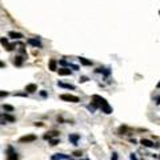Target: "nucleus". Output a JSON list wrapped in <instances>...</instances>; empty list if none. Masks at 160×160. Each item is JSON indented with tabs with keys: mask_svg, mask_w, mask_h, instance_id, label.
Returning <instances> with one entry per match:
<instances>
[{
	"mask_svg": "<svg viewBox=\"0 0 160 160\" xmlns=\"http://www.w3.org/2000/svg\"><path fill=\"white\" fill-rule=\"evenodd\" d=\"M57 85L61 88H67V89H75V85H72V84H67V83H63V81H59L57 83Z\"/></svg>",
	"mask_w": 160,
	"mask_h": 160,
	"instance_id": "9b49d317",
	"label": "nucleus"
},
{
	"mask_svg": "<svg viewBox=\"0 0 160 160\" xmlns=\"http://www.w3.org/2000/svg\"><path fill=\"white\" fill-rule=\"evenodd\" d=\"M60 64H61V65H69L65 60H60Z\"/></svg>",
	"mask_w": 160,
	"mask_h": 160,
	"instance_id": "5701e85b",
	"label": "nucleus"
},
{
	"mask_svg": "<svg viewBox=\"0 0 160 160\" xmlns=\"http://www.w3.org/2000/svg\"><path fill=\"white\" fill-rule=\"evenodd\" d=\"M156 104H160V97H158V99H156Z\"/></svg>",
	"mask_w": 160,
	"mask_h": 160,
	"instance_id": "c756f323",
	"label": "nucleus"
},
{
	"mask_svg": "<svg viewBox=\"0 0 160 160\" xmlns=\"http://www.w3.org/2000/svg\"><path fill=\"white\" fill-rule=\"evenodd\" d=\"M52 136H59V132H57V131H49V132H47L43 138H44L45 140H49Z\"/></svg>",
	"mask_w": 160,
	"mask_h": 160,
	"instance_id": "1a4fd4ad",
	"label": "nucleus"
},
{
	"mask_svg": "<svg viewBox=\"0 0 160 160\" xmlns=\"http://www.w3.org/2000/svg\"><path fill=\"white\" fill-rule=\"evenodd\" d=\"M7 160H19V155L16 154V152H9L8 156H7Z\"/></svg>",
	"mask_w": 160,
	"mask_h": 160,
	"instance_id": "ddd939ff",
	"label": "nucleus"
},
{
	"mask_svg": "<svg viewBox=\"0 0 160 160\" xmlns=\"http://www.w3.org/2000/svg\"><path fill=\"white\" fill-rule=\"evenodd\" d=\"M5 96H8V92H5V91H0V97H5Z\"/></svg>",
	"mask_w": 160,
	"mask_h": 160,
	"instance_id": "412c9836",
	"label": "nucleus"
},
{
	"mask_svg": "<svg viewBox=\"0 0 160 160\" xmlns=\"http://www.w3.org/2000/svg\"><path fill=\"white\" fill-rule=\"evenodd\" d=\"M23 61H24L23 56H16L15 57V65H17V67H20V65L23 64Z\"/></svg>",
	"mask_w": 160,
	"mask_h": 160,
	"instance_id": "dca6fc26",
	"label": "nucleus"
},
{
	"mask_svg": "<svg viewBox=\"0 0 160 160\" xmlns=\"http://www.w3.org/2000/svg\"><path fill=\"white\" fill-rule=\"evenodd\" d=\"M36 139H37L36 135H25V136H23V138L19 139V143H32Z\"/></svg>",
	"mask_w": 160,
	"mask_h": 160,
	"instance_id": "7ed1b4c3",
	"label": "nucleus"
},
{
	"mask_svg": "<svg viewBox=\"0 0 160 160\" xmlns=\"http://www.w3.org/2000/svg\"><path fill=\"white\" fill-rule=\"evenodd\" d=\"M40 95H41L43 97H45V96H47V93H45V91H41V92H40Z\"/></svg>",
	"mask_w": 160,
	"mask_h": 160,
	"instance_id": "a878e982",
	"label": "nucleus"
},
{
	"mask_svg": "<svg viewBox=\"0 0 160 160\" xmlns=\"http://www.w3.org/2000/svg\"><path fill=\"white\" fill-rule=\"evenodd\" d=\"M59 75H61V76L71 75V71H69L68 68H60V69H59Z\"/></svg>",
	"mask_w": 160,
	"mask_h": 160,
	"instance_id": "4468645a",
	"label": "nucleus"
},
{
	"mask_svg": "<svg viewBox=\"0 0 160 160\" xmlns=\"http://www.w3.org/2000/svg\"><path fill=\"white\" fill-rule=\"evenodd\" d=\"M158 88H160V81H159V83H158Z\"/></svg>",
	"mask_w": 160,
	"mask_h": 160,
	"instance_id": "7c9ffc66",
	"label": "nucleus"
},
{
	"mask_svg": "<svg viewBox=\"0 0 160 160\" xmlns=\"http://www.w3.org/2000/svg\"><path fill=\"white\" fill-rule=\"evenodd\" d=\"M15 47H16V44H8V45L5 47V48H7V51H13Z\"/></svg>",
	"mask_w": 160,
	"mask_h": 160,
	"instance_id": "6ab92c4d",
	"label": "nucleus"
},
{
	"mask_svg": "<svg viewBox=\"0 0 160 160\" xmlns=\"http://www.w3.org/2000/svg\"><path fill=\"white\" fill-rule=\"evenodd\" d=\"M69 67H72L73 69H79V67H77V65H75V64H69Z\"/></svg>",
	"mask_w": 160,
	"mask_h": 160,
	"instance_id": "393cba45",
	"label": "nucleus"
},
{
	"mask_svg": "<svg viewBox=\"0 0 160 160\" xmlns=\"http://www.w3.org/2000/svg\"><path fill=\"white\" fill-rule=\"evenodd\" d=\"M60 99L64 100V101H71V103H79L80 99L75 95H69V93H63L60 95Z\"/></svg>",
	"mask_w": 160,
	"mask_h": 160,
	"instance_id": "f03ea898",
	"label": "nucleus"
},
{
	"mask_svg": "<svg viewBox=\"0 0 160 160\" xmlns=\"http://www.w3.org/2000/svg\"><path fill=\"white\" fill-rule=\"evenodd\" d=\"M3 108H4V111H8V112H13V110H15L12 105H9V104H4Z\"/></svg>",
	"mask_w": 160,
	"mask_h": 160,
	"instance_id": "f3484780",
	"label": "nucleus"
},
{
	"mask_svg": "<svg viewBox=\"0 0 160 160\" xmlns=\"http://www.w3.org/2000/svg\"><path fill=\"white\" fill-rule=\"evenodd\" d=\"M112 160H118V156H116V154L112 155Z\"/></svg>",
	"mask_w": 160,
	"mask_h": 160,
	"instance_id": "cd10ccee",
	"label": "nucleus"
},
{
	"mask_svg": "<svg viewBox=\"0 0 160 160\" xmlns=\"http://www.w3.org/2000/svg\"><path fill=\"white\" fill-rule=\"evenodd\" d=\"M3 118H4V120L1 122V124H5V122H11V123H13L15 120H16L12 115H8V114H4V115H3Z\"/></svg>",
	"mask_w": 160,
	"mask_h": 160,
	"instance_id": "423d86ee",
	"label": "nucleus"
},
{
	"mask_svg": "<svg viewBox=\"0 0 160 160\" xmlns=\"http://www.w3.org/2000/svg\"><path fill=\"white\" fill-rule=\"evenodd\" d=\"M25 91L29 92V93L36 92V91H37V85H36V84H27V85H25Z\"/></svg>",
	"mask_w": 160,
	"mask_h": 160,
	"instance_id": "39448f33",
	"label": "nucleus"
},
{
	"mask_svg": "<svg viewBox=\"0 0 160 160\" xmlns=\"http://www.w3.org/2000/svg\"><path fill=\"white\" fill-rule=\"evenodd\" d=\"M3 67H5V64L3 63V61H0V68H3Z\"/></svg>",
	"mask_w": 160,
	"mask_h": 160,
	"instance_id": "c85d7f7f",
	"label": "nucleus"
},
{
	"mask_svg": "<svg viewBox=\"0 0 160 160\" xmlns=\"http://www.w3.org/2000/svg\"><path fill=\"white\" fill-rule=\"evenodd\" d=\"M79 61L83 65H92V61L88 60V59H85V57H79Z\"/></svg>",
	"mask_w": 160,
	"mask_h": 160,
	"instance_id": "2eb2a0df",
	"label": "nucleus"
},
{
	"mask_svg": "<svg viewBox=\"0 0 160 160\" xmlns=\"http://www.w3.org/2000/svg\"><path fill=\"white\" fill-rule=\"evenodd\" d=\"M83 160H89V159H83Z\"/></svg>",
	"mask_w": 160,
	"mask_h": 160,
	"instance_id": "2f4dec72",
	"label": "nucleus"
},
{
	"mask_svg": "<svg viewBox=\"0 0 160 160\" xmlns=\"http://www.w3.org/2000/svg\"><path fill=\"white\" fill-rule=\"evenodd\" d=\"M49 69H51V71H56V69H57V61L55 59H51L49 60Z\"/></svg>",
	"mask_w": 160,
	"mask_h": 160,
	"instance_id": "f8f14e48",
	"label": "nucleus"
},
{
	"mask_svg": "<svg viewBox=\"0 0 160 160\" xmlns=\"http://www.w3.org/2000/svg\"><path fill=\"white\" fill-rule=\"evenodd\" d=\"M28 44L36 47V48H41V43L37 40V39H28Z\"/></svg>",
	"mask_w": 160,
	"mask_h": 160,
	"instance_id": "20e7f679",
	"label": "nucleus"
},
{
	"mask_svg": "<svg viewBox=\"0 0 160 160\" xmlns=\"http://www.w3.org/2000/svg\"><path fill=\"white\" fill-rule=\"evenodd\" d=\"M140 143H142L144 147H148V148L155 147V143H154V142H151V140H147V139H142V140H140Z\"/></svg>",
	"mask_w": 160,
	"mask_h": 160,
	"instance_id": "0eeeda50",
	"label": "nucleus"
},
{
	"mask_svg": "<svg viewBox=\"0 0 160 160\" xmlns=\"http://www.w3.org/2000/svg\"><path fill=\"white\" fill-rule=\"evenodd\" d=\"M87 80H88V79H87V77H84V76L80 77V81H81V83H84V81H87Z\"/></svg>",
	"mask_w": 160,
	"mask_h": 160,
	"instance_id": "b1692460",
	"label": "nucleus"
},
{
	"mask_svg": "<svg viewBox=\"0 0 160 160\" xmlns=\"http://www.w3.org/2000/svg\"><path fill=\"white\" fill-rule=\"evenodd\" d=\"M81 155V151H75L73 152V156H80Z\"/></svg>",
	"mask_w": 160,
	"mask_h": 160,
	"instance_id": "4be33fe9",
	"label": "nucleus"
},
{
	"mask_svg": "<svg viewBox=\"0 0 160 160\" xmlns=\"http://www.w3.org/2000/svg\"><path fill=\"white\" fill-rule=\"evenodd\" d=\"M159 15H160V11H159Z\"/></svg>",
	"mask_w": 160,
	"mask_h": 160,
	"instance_id": "473e14b6",
	"label": "nucleus"
},
{
	"mask_svg": "<svg viewBox=\"0 0 160 160\" xmlns=\"http://www.w3.org/2000/svg\"><path fill=\"white\" fill-rule=\"evenodd\" d=\"M8 36L12 37V39H21L23 35L20 32H15V31H11V32H8Z\"/></svg>",
	"mask_w": 160,
	"mask_h": 160,
	"instance_id": "9d476101",
	"label": "nucleus"
},
{
	"mask_svg": "<svg viewBox=\"0 0 160 160\" xmlns=\"http://www.w3.org/2000/svg\"><path fill=\"white\" fill-rule=\"evenodd\" d=\"M68 139H69V142H72V144H77V140L80 139V135L79 134H72V135L68 136Z\"/></svg>",
	"mask_w": 160,
	"mask_h": 160,
	"instance_id": "6e6552de",
	"label": "nucleus"
},
{
	"mask_svg": "<svg viewBox=\"0 0 160 160\" xmlns=\"http://www.w3.org/2000/svg\"><path fill=\"white\" fill-rule=\"evenodd\" d=\"M0 44H1V45L5 48V47L8 45V40H7L5 37H0Z\"/></svg>",
	"mask_w": 160,
	"mask_h": 160,
	"instance_id": "a211bd4d",
	"label": "nucleus"
},
{
	"mask_svg": "<svg viewBox=\"0 0 160 160\" xmlns=\"http://www.w3.org/2000/svg\"><path fill=\"white\" fill-rule=\"evenodd\" d=\"M92 100L101 108V111H103L104 114H107V115L112 114V107L108 104V101L105 100L104 97H101V96H99V95H93V96H92Z\"/></svg>",
	"mask_w": 160,
	"mask_h": 160,
	"instance_id": "f257e3e1",
	"label": "nucleus"
},
{
	"mask_svg": "<svg viewBox=\"0 0 160 160\" xmlns=\"http://www.w3.org/2000/svg\"><path fill=\"white\" fill-rule=\"evenodd\" d=\"M131 160H138V159H136V156H135L134 154H131Z\"/></svg>",
	"mask_w": 160,
	"mask_h": 160,
	"instance_id": "bb28decb",
	"label": "nucleus"
},
{
	"mask_svg": "<svg viewBox=\"0 0 160 160\" xmlns=\"http://www.w3.org/2000/svg\"><path fill=\"white\" fill-rule=\"evenodd\" d=\"M49 142H51V146H56V144H59V140H57V139H51L49 140Z\"/></svg>",
	"mask_w": 160,
	"mask_h": 160,
	"instance_id": "aec40b11",
	"label": "nucleus"
}]
</instances>
